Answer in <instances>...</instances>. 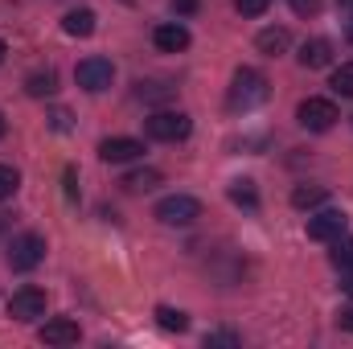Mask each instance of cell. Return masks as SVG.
Here are the masks:
<instances>
[{
	"label": "cell",
	"mask_w": 353,
	"mask_h": 349,
	"mask_svg": "<svg viewBox=\"0 0 353 349\" xmlns=\"http://www.w3.org/2000/svg\"><path fill=\"white\" fill-rule=\"evenodd\" d=\"M263 99H267V79L259 70H251V66L234 70V83H230V94H226L230 111H251V107H259Z\"/></svg>",
	"instance_id": "1"
},
{
	"label": "cell",
	"mask_w": 353,
	"mask_h": 349,
	"mask_svg": "<svg viewBox=\"0 0 353 349\" xmlns=\"http://www.w3.org/2000/svg\"><path fill=\"white\" fill-rule=\"evenodd\" d=\"M144 128H148V136L161 140V144H176V140H185V136L193 132V123H189L185 111H152Z\"/></svg>",
	"instance_id": "2"
},
{
	"label": "cell",
	"mask_w": 353,
	"mask_h": 349,
	"mask_svg": "<svg viewBox=\"0 0 353 349\" xmlns=\"http://www.w3.org/2000/svg\"><path fill=\"white\" fill-rule=\"evenodd\" d=\"M157 218L165 226H193L201 218V201L189 197V193H173V197H161L157 201Z\"/></svg>",
	"instance_id": "3"
},
{
	"label": "cell",
	"mask_w": 353,
	"mask_h": 349,
	"mask_svg": "<svg viewBox=\"0 0 353 349\" xmlns=\"http://www.w3.org/2000/svg\"><path fill=\"white\" fill-rule=\"evenodd\" d=\"M296 119H300V128H308V132H329L341 115H337V103H333V99L312 94V99H304V103L296 107Z\"/></svg>",
	"instance_id": "4"
},
{
	"label": "cell",
	"mask_w": 353,
	"mask_h": 349,
	"mask_svg": "<svg viewBox=\"0 0 353 349\" xmlns=\"http://www.w3.org/2000/svg\"><path fill=\"white\" fill-rule=\"evenodd\" d=\"M46 259V239L41 235H17L12 243H8V267L12 271H33L37 263Z\"/></svg>",
	"instance_id": "5"
},
{
	"label": "cell",
	"mask_w": 353,
	"mask_h": 349,
	"mask_svg": "<svg viewBox=\"0 0 353 349\" xmlns=\"http://www.w3.org/2000/svg\"><path fill=\"white\" fill-rule=\"evenodd\" d=\"M74 83L90 94H99V90H107L115 83V66L107 62V58H83L79 66H74Z\"/></svg>",
	"instance_id": "6"
},
{
	"label": "cell",
	"mask_w": 353,
	"mask_h": 349,
	"mask_svg": "<svg viewBox=\"0 0 353 349\" xmlns=\"http://www.w3.org/2000/svg\"><path fill=\"white\" fill-rule=\"evenodd\" d=\"M345 226H350V218L341 210H321V214L308 218V239L312 243H333V239L345 235Z\"/></svg>",
	"instance_id": "7"
},
{
	"label": "cell",
	"mask_w": 353,
	"mask_h": 349,
	"mask_svg": "<svg viewBox=\"0 0 353 349\" xmlns=\"http://www.w3.org/2000/svg\"><path fill=\"white\" fill-rule=\"evenodd\" d=\"M8 317H12V321H37V317H46V292H41V288H21V292H12Z\"/></svg>",
	"instance_id": "8"
},
{
	"label": "cell",
	"mask_w": 353,
	"mask_h": 349,
	"mask_svg": "<svg viewBox=\"0 0 353 349\" xmlns=\"http://www.w3.org/2000/svg\"><path fill=\"white\" fill-rule=\"evenodd\" d=\"M99 157H103L107 165H128V161H140V157H144V144L132 140V136H111V140L99 144Z\"/></svg>",
	"instance_id": "9"
},
{
	"label": "cell",
	"mask_w": 353,
	"mask_h": 349,
	"mask_svg": "<svg viewBox=\"0 0 353 349\" xmlns=\"http://www.w3.org/2000/svg\"><path fill=\"white\" fill-rule=\"evenodd\" d=\"M152 41H157V50L161 54H181V50H189V29L181 25V21H165V25H157L152 29Z\"/></svg>",
	"instance_id": "10"
},
{
	"label": "cell",
	"mask_w": 353,
	"mask_h": 349,
	"mask_svg": "<svg viewBox=\"0 0 353 349\" xmlns=\"http://www.w3.org/2000/svg\"><path fill=\"white\" fill-rule=\"evenodd\" d=\"M37 337H41L46 346H74V341H79V321H70V317H54V321L41 325Z\"/></svg>",
	"instance_id": "11"
},
{
	"label": "cell",
	"mask_w": 353,
	"mask_h": 349,
	"mask_svg": "<svg viewBox=\"0 0 353 349\" xmlns=\"http://www.w3.org/2000/svg\"><path fill=\"white\" fill-rule=\"evenodd\" d=\"M329 62H333V41L312 37V41L300 46V66H304V70H321V66H329Z\"/></svg>",
	"instance_id": "12"
},
{
	"label": "cell",
	"mask_w": 353,
	"mask_h": 349,
	"mask_svg": "<svg viewBox=\"0 0 353 349\" xmlns=\"http://www.w3.org/2000/svg\"><path fill=\"white\" fill-rule=\"evenodd\" d=\"M255 46H259L263 54H271V58H279V54L292 46V33H288V29H279V25H271V29H263V33L255 37Z\"/></svg>",
	"instance_id": "13"
},
{
	"label": "cell",
	"mask_w": 353,
	"mask_h": 349,
	"mask_svg": "<svg viewBox=\"0 0 353 349\" xmlns=\"http://www.w3.org/2000/svg\"><path fill=\"white\" fill-rule=\"evenodd\" d=\"M62 29H66L70 37H90V33H94V12H90V8H70V12L62 17Z\"/></svg>",
	"instance_id": "14"
},
{
	"label": "cell",
	"mask_w": 353,
	"mask_h": 349,
	"mask_svg": "<svg viewBox=\"0 0 353 349\" xmlns=\"http://www.w3.org/2000/svg\"><path fill=\"white\" fill-rule=\"evenodd\" d=\"M325 197H329L325 185H296L292 189V206L296 210H316V206H325Z\"/></svg>",
	"instance_id": "15"
},
{
	"label": "cell",
	"mask_w": 353,
	"mask_h": 349,
	"mask_svg": "<svg viewBox=\"0 0 353 349\" xmlns=\"http://www.w3.org/2000/svg\"><path fill=\"white\" fill-rule=\"evenodd\" d=\"M54 90H58L54 70H37V74L25 79V94H33V99H46V94H54Z\"/></svg>",
	"instance_id": "16"
},
{
	"label": "cell",
	"mask_w": 353,
	"mask_h": 349,
	"mask_svg": "<svg viewBox=\"0 0 353 349\" xmlns=\"http://www.w3.org/2000/svg\"><path fill=\"white\" fill-rule=\"evenodd\" d=\"M157 185H161V173L157 169H136V173L123 177V189H132V193H148Z\"/></svg>",
	"instance_id": "17"
},
{
	"label": "cell",
	"mask_w": 353,
	"mask_h": 349,
	"mask_svg": "<svg viewBox=\"0 0 353 349\" xmlns=\"http://www.w3.org/2000/svg\"><path fill=\"white\" fill-rule=\"evenodd\" d=\"M157 325H161V329H169V333H185V329H189V317H185L181 308L161 304V308H157Z\"/></svg>",
	"instance_id": "18"
},
{
	"label": "cell",
	"mask_w": 353,
	"mask_h": 349,
	"mask_svg": "<svg viewBox=\"0 0 353 349\" xmlns=\"http://www.w3.org/2000/svg\"><path fill=\"white\" fill-rule=\"evenodd\" d=\"M230 201H234V206H247V210H255V206H259L255 181H247V177H243V181H234V185H230Z\"/></svg>",
	"instance_id": "19"
},
{
	"label": "cell",
	"mask_w": 353,
	"mask_h": 349,
	"mask_svg": "<svg viewBox=\"0 0 353 349\" xmlns=\"http://www.w3.org/2000/svg\"><path fill=\"white\" fill-rule=\"evenodd\" d=\"M329 259H333L337 271H350V267H353V239H345V235H341V239H333V255H329Z\"/></svg>",
	"instance_id": "20"
},
{
	"label": "cell",
	"mask_w": 353,
	"mask_h": 349,
	"mask_svg": "<svg viewBox=\"0 0 353 349\" xmlns=\"http://www.w3.org/2000/svg\"><path fill=\"white\" fill-rule=\"evenodd\" d=\"M329 87L337 90V94H345V99H353V62H341L337 70H333V83Z\"/></svg>",
	"instance_id": "21"
},
{
	"label": "cell",
	"mask_w": 353,
	"mask_h": 349,
	"mask_svg": "<svg viewBox=\"0 0 353 349\" xmlns=\"http://www.w3.org/2000/svg\"><path fill=\"white\" fill-rule=\"evenodd\" d=\"M17 189H21V173L12 165H0V201H8Z\"/></svg>",
	"instance_id": "22"
},
{
	"label": "cell",
	"mask_w": 353,
	"mask_h": 349,
	"mask_svg": "<svg viewBox=\"0 0 353 349\" xmlns=\"http://www.w3.org/2000/svg\"><path fill=\"white\" fill-rule=\"evenodd\" d=\"M173 87H165V83H140V99H148V103H157V99H169Z\"/></svg>",
	"instance_id": "23"
},
{
	"label": "cell",
	"mask_w": 353,
	"mask_h": 349,
	"mask_svg": "<svg viewBox=\"0 0 353 349\" xmlns=\"http://www.w3.org/2000/svg\"><path fill=\"white\" fill-rule=\"evenodd\" d=\"M267 4H271V0H234V8H239L243 17H263Z\"/></svg>",
	"instance_id": "24"
},
{
	"label": "cell",
	"mask_w": 353,
	"mask_h": 349,
	"mask_svg": "<svg viewBox=\"0 0 353 349\" xmlns=\"http://www.w3.org/2000/svg\"><path fill=\"white\" fill-rule=\"evenodd\" d=\"M288 4H292L296 17H316L321 12V0H288Z\"/></svg>",
	"instance_id": "25"
},
{
	"label": "cell",
	"mask_w": 353,
	"mask_h": 349,
	"mask_svg": "<svg viewBox=\"0 0 353 349\" xmlns=\"http://www.w3.org/2000/svg\"><path fill=\"white\" fill-rule=\"evenodd\" d=\"M205 346H239V333H210Z\"/></svg>",
	"instance_id": "26"
},
{
	"label": "cell",
	"mask_w": 353,
	"mask_h": 349,
	"mask_svg": "<svg viewBox=\"0 0 353 349\" xmlns=\"http://www.w3.org/2000/svg\"><path fill=\"white\" fill-rule=\"evenodd\" d=\"M54 128H58V132H66V128H70V111H62V107H58V111H54Z\"/></svg>",
	"instance_id": "27"
},
{
	"label": "cell",
	"mask_w": 353,
	"mask_h": 349,
	"mask_svg": "<svg viewBox=\"0 0 353 349\" xmlns=\"http://www.w3.org/2000/svg\"><path fill=\"white\" fill-rule=\"evenodd\" d=\"M337 325H341L345 333H353V308H341V312H337Z\"/></svg>",
	"instance_id": "28"
},
{
	"label": "cell",
	"mask_w": 353,
	"mask_h": 349,
	"mask_svg": "<svg viewBox=\"0 0 353 349\" xmlns=\"http://www.w3.org/2000/svg\"><path fill=\"white\" fill-rule=\"evenodd\" d=\"M74 181H79V177H74V169H66V197H70V201L79 197V185H74Z\"/></svg>",
	"instance_id": "29"
},
{
	"label": "cell",
	"mask_w": 353,
	"mask_h": 349,
	"mask_svg": "<svg viewBox=\"0 0 353 349\" xmlns=\"http://www.w3.org/2000/svg\"><path fill=\"white\" fill-rule=\"evenodd\" d=\"M173 8L181 17H189V12H197V0H173Z\"/></svg>",
	"instance_id": "30"
},
{
	"label": "cell",
	"mask_w": 353,
	"mask_h": 349,
	"mask_svg": "<svg viewBox=\"0 0 353 349\" xmlns=\"http://www.w3.org/2000/svg\"><path fill=\"white\" fill-rule=\"evenodd\" d=\"M341 292H350V296H353V267H350V271H341Z\"/></svg>",
	"instance_id": "31"
},
{
	"label": "cell",
	"mask_w": 353,
	"mask_h": 349,
	"mask_svg": "<svg viewBox=\"0 0 353 349\" xmlns=\"http://www.w3.org/2000/svg\"><path fill=\"white\" fill-rule=\"evenodd\" d=\"M337 4H341V8H350V12H353V0H337Z\"/></svg>",
	"instance_id": "32"
},
{
	"label": "cell",
	"mask_w": 353,
	"mask_h": 349,
	"mask_svg": "<svg viewBox=\"0 0 353 349\" xmlns=\"http://www.w3.org/2000/svg\"><path fill=\"white\" fill-rule=\"evenodd\" d=\"M345 33H350V41H353V21H350V25H345Z\"/></svg>",
	"instance_id": "33"
},
{
	"label": "cell",
	"mask_w": 353,
	"mask_h": 349,
	"mask_svg": "<svg viewBox=\"0 0 353 349\" xmlns=\"http://www.w3.org/2000/svg\"><path fill=\"white\" fill-rule=\"evenodd\" d=\"M4 54H8V50H4V41H0V62H4Z\"/></svg>",
	"instance_id": "34"
},
{
	"label": "cell",
	"mask_w": 353,
	"mask_h": 349,
	"mask_svg": "<svg viewBox=\"0 0 353 349\" xmlns=\"http://www.w3.org/2000/svg\"><path fill=\"white\" fill-rule=\"evenodd\" d=\"M0 136H4V115H0Z\"/></svg>",
	"instance_id": "35"
}]
</instances>
